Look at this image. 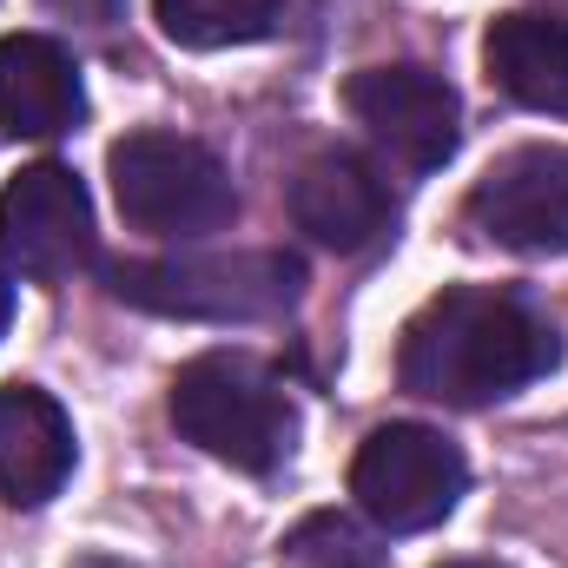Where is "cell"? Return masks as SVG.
Instances as JSON below:
<instances>
[{
  "label": "cell",
  "mask_w": 568,
  "mask_h": 568,
  "mask_svg": "<svg viewBox=\"0 0 568 568\" xmlns=\"http://www.w3.org/2000/svg\"><path fill=\"white\" fill-rule=\"evenodd\" d=\"M556 364H562V337L529 297L496 284H449L410 317L397 377L429 404L476 410V404L516 397Z\"/></svg>",
  "instance_id": "cell-1"
},
{
  "label": "cell",
  "mask_w": 568,
  "mask_h": 568,
  "mask_svg": "<svg viewBox=\"0 0 568 568\" xmlns=\"http://www.w3.org/2000/svg\"><path fill=\"white\" fill-rule=\"evenodd\" d=\"M172 424L192 449L232 469H278L291 449V404L252 351H205L172 377Z\"/></svg>",
  "instance_id": "cell-2"
},
{
  "label": "cell",
  "mask_w": 568,
  "mask_h": 568,
  "mask_svg": "<svg viewBox=\"0 0 568 568\" xmlns=\"http://www.w3.org/2000/svg\"><path fill=\"white\" fill-rule=\"evenodd\" d=\"M113 199L126 212V225H140L152 239H205L219 225L239 219V192L232 172L219 165V152L185 133H126L106 159Z\"/></svg>",
  "instance_id": "cell-3"
},
{
  "label": "cell",
  "mask_w": 568,
  "mask_h": 568,
  "mask_svg": "<svg viewBox=\"0 0 568 568\" xmlns=\"http://www.w3.org/2000/svg\"><path fill=\"white\" fill-rule=\"evenodd\" d=\"M304 265L284 252H212V258H140L113 265V297L192 317V324H258L297 304Z\"/></svg>",
  "instance_id": "cell-4"
},
{
  "label": "cell",
  "mask_w": 568,
  "mask_h": 568,
  "mask_svg": "<svg viewBox=\"0 0 568 568\" xmlns=\"http://www.w3.org/2000/svg\"><path fill=\"white\" fill-rule=\"evenodd\" d=\"M469 489V463L449 436L424 424H384L364 436L357 463H351V496L357 509L390 529V536H424L436 529Z\"/></svg>",
  "instance_id": "cell-5"
},
{
  "label": "cell",
  "mask_w": 568,
  "mask_h": 568,
  "mask_svg": "<svg viewBox=\"0 0 568 568\" xmlns=\"http://www.w3.org/2000/svg\"><path fill=\"white\" fill-rule=\"evenodd\" d=\"M0 258L33 284H60L93 265V199L87 185L40 159L20 165L0 192Z\"/></svg>",
  "instance_id": "cell-6"
},
{
  "label": "cell",
  "mask_w": 568,
  "mask_h": 568,
  "mask_svg": "<svg viewBox=\"0 0 568 568\" xmlns=\"http://www.w3.org/2000/svg\"><path fill=\"white\" fill-rule=\"evenodd\" d=\"M469 225L523 258L568 252V145H516L469 192Z\"/></svg>",
  "instance_id": "cell-7"
},
{
  "label": "cell",
  "mask_w": 568,
  "mask_h": 568,
  "mask_svg": "<svg viewBox=\"0 0 568 568\" xmlns=\"http://www.w3.org/2000/svg\"><path fill=\"white\" fill-rule=\"evenodd\" d=\"M344 100H351V113H357V126L371 140L384 145L390 159L417 165V172L443 165L456 152V140H463V100H456V87L443 73H429V67H410V60L364 67L344 87Z\"/></svg>",
  "instance_id": "cell-8"
},
{
  "label": "cell",
  "mask_w": 568,
  "mask_h": 568,
  "mask_svg": "<svg viewBox=\"0 0 568 568\" xmlns=\"http://www.w3.org/2000/svg\"><path fill=\"white\" fill-rule=\"evenodd\" d=\"M291 219H297V232H311L331 252H364V245H377L390 232L397 199H390V179L371 159H357V152H317L291 179Z\"/></svg>",
  "instance_id": "cell-9"
},
{
  "label": "cell",
  "mask_w": 568,
  "mask_h": 568,
  "mask_svg": "<svg viewBox=\"0 0 568 568\" xmlns=\"http://www.w3.org/2000/svg\"><path fill=\"white\" fill-rule=\"evenodd\" d=\"M87 113L80 67L47 33H0V133L13 140H60Z\"/></svg>",
  "instance_id": "cell-10"
},
{
  "label": "cell",
  "mask_w": 568,
  "mask_h": 568,
  "mask_svg": "<svg viewBox=\"0 0 568 568\" xmlns=\"http://www.w3.org/2000/svg\"><path fill=\"white\" fill-rule=\"evenodd\" d=\"M67 476H73L67 410L33 384H7L0 390V503L40 509L67 489Z\"/></svg>",
  "instance_id": "cell-11"
},
{
  "label": "cell",
  "mask_w": 568,
  "mask_h": 568,
  "mask_svg": "<svg viewBox=\"0 0 568 568\" xmlns=\"http://www.w3.org/2000/svg\"><path fill=\"white\" fill-rule=\"evenodd\" d=\"M489 80L536 113H568V20L556 13H503L483 40Z\"/></svg>",
  "instance_id": "cell-12"
},
{
  "label": "cell",
  "mask_w": 568,
  "mask_h": 568,
  "mask_svg": "<svg viewBox=\"0 0 568 568\" xmlns=\"http://www.w3.org/2000/svg\"><path fill=\"white\" fill-rule=\"evenodd\" d=\"M152 20L172 47L219 53V47L265 40L284 20V0H152Z\"/></svg>",
  "instance_id": "cell-13"
},
{
  "label": "cell",
  "mask_w": 568,
  "mask_h": 568,
  "mask_svg": "<svg viewBox=\"0 0 568 568\" xmlns=\"http://www.w3.org/2000/svg\"><path fill=\"white\" fill-rule=\"evenodd\" d=\"M278 568H377V542L351 516H311L284 536Z\"/></svg>",
  "instance_id": "cell-14"
},
{
  "label": "cell",
  "mask_w": 568,
  "mask_h": 568,
  "mask_svg": "<svg viewBox=\"0 0 568 568\" xmlns=\"http://www.w3.org/2000/svg\"><path fill=\"white\" fill-rule=\"evenodd\" d=\"M53 20H73V27H113L126 13V0H40Z\"/></svg>",
  "instance_id": "cell-15"
},
{
  "label": "cell",
  "mask_w": 568,
  "mask_h": 568,
  "mask_svg": "<svg viewBox=\"0 0 568 568\" xmlns=\"http://www.w3.org/2000/svg\"><path fill=\"white\" fill-rule=\"evenodd\" d=\"M7 317H13V284H7V272H0V331H7Z\"/></svg>",
  "instance_id": "cell-16"
},
{
  "label": "cell",
  "mask_w": 568,
  "mask_h": 568,
  "mask_svg": "<svg viewBox=\"0 0 568 568\" xmlns=\"http://www.w3.org/2000/svg\"><path fill=\"white\" fill-rule=\"evenodd\" d=\"M73 568H126V562H113V556H87V562H73Z\"/></svg>",
  "instance_id": "cell-17"
},
{
  "label": "cell",
  "mask_w": 568,
  "mask_h": 568,
  "mask_svg": "<svg viewBox=\"0 0 568 568\" xmlns=\"http://www.w3.org/2000/svg\"><path fill=\"white\" fill-rule=\"evenodd\" d=\"M549 13H556V20H568V0H549Z\"/></svg>",
  "instance_id": "cell-18"
},
{
  "label": "cell",
  "mask_w": 568,
  "mask_h": 568,
  "mask_svg": "<svg viewBox=\"0 0 568 568\" xmlns=\"http://www.w3.org/2000/svg\"><path fill=\"white\" fill-rule=\"evenodd\" d=\"M443 568H503V562H443Z\"/></svg>",
  "instance_id": "cell-19"
}]
</instances>
